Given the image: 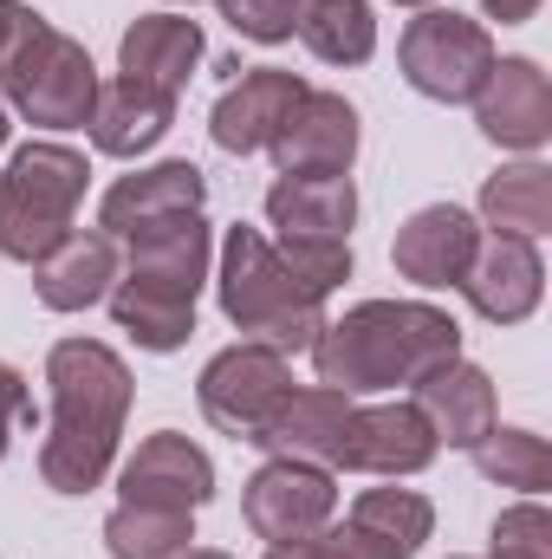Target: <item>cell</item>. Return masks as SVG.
I'll return each instance as SVG.
<instances>
[{"mask_svg": "<svg viewBox=\"0 0 552 559\" xmlns=\"http://www.w3.org/2000/svg\"><path fill=\"white\" fill-rule=\"evenodd\" d=\"M494 33L455 7H422L397 39V72L429 105H475V92L494 72Z\"/></svg>", "mask_w": 552, "mask_h": 559, "instance_id": "obj_7", "label": "cell"}, {"mask_svg": "<svg viewBox=\"0 0 552 559\" xmlns=\"http://www.w3.org/2000/svg\"><path fill=\"white\" fill-rule=\"evenodd\" d=\"M292 391V358L261 345V338H241L228 352H215L195 378V404L202 417L215 423L221 436L235 442H261V429L274 423V411Z\"/></svg>", "mask_w": 552, "mask_h": 559, "instance_id": "obj_8", "label": "cell"}, {"mask_svg": "<svg viewBox=\"0 0 552 559\" xmlns=\"http://www.w3.org/2000/svg\"><path fill=\"white\" fill-rule=\"evenodd\" d=\"M468 306L488 319V325H527L547 299V261H540V241H514V235H481L468 274H461Z\"/></svg>", "mask_w": 552, "mask_h": 559, "instance_id": "obj_17", "label": "cell"}, {"mask_svg": "<svg viewBox=\"0 0 552 559\" xmlns=\"http://www.w3.org/2000/svg\"><path fill=\"white\" fill-rule=\"evenodd\" d=\"M39 26H46V13H33L26 0H0V72L20 59V46H26Z\"/></svg>", "mask_w": 552, "mask_h": 559, "instance_id": "obj_33", "label": "cell"}, {"mask_svg": "<svg viewBox=\"0 0 552 559\" xmlns=\"http://www.w3.org/2000/svg\"><path fill=\"white\" fill-rule=\"evenodd\" d=\"M475 222L481 235H514V241H547L552 235V169L540 156H520V163H501L488 182H481V202H475Z\"/></svg>", "mask_w": 552, "mask_h": 559, "instance_id": "obj_24", "label": "cell"}, {"mask_svg": "<svg viewBox=\"0 0 552 559\" xmlns=\"http://www.w3.org/2000/svg\"><path fill=\"white\" fill-rule=\"evenodd\" d=\"M182 559H235V554H221V547H189Z\"/></svg>", "mask_w": 552, "mask_h": 559, "instance_id": "obj_36", "label": "cell"}, {"mask_svg": "<svg viewBox=\"0 0 552 559\" xmlns=\"http://www.w3.org/2000/svg\"><path fill=\"white\" fill-rule=\"evenodd\" d=\"M92 189V163L85 150L59 138L20 143L0 169V254L33 267L46 261L72 228H79V202Z\"/></svg>", "mask_w": 552, "mask_h": 559, "instance_id": "obj_5", "label": "cell"}, {"mask_svg": "<svg viewBox=\"0 0 552 559\" xmlns=\"http://www.w3.org/2000/svg\"><path fill=\"white\" fill-rule=\"evenodd\" d=\"M169 7H195V0H169Z\"/></svg>", "mask_w": 552, "mask_h": 559, "instance_id": "obj_39", "label": "cell"}, {"mask_svg": "<svg viewBox=\"0 0 552 559\" xmlns=\"http://www.w3.org/2000/svg\"><path fill=\"white\" fill-rule=\"evenodd\" d=\"M338 559H416L435 534V501L416 488H364L345 521L325 527Z\"/></svg>", "mask_w": 552, "mask_h": 559, "instance_id": "obj_15", "label": "cell"}, {"mask_svg": "<svg viewBox=\"0 0 552 559\" xmlns=\"http://www.w3.org/2000/svg\"><path fill=\"white\" fill-rule=\"evenodd\" d=\"M475 248H481L475 209H461V202H429V209H416L410 222L397 228L391 267L410 280V286H422V293H448V286H461Z\"/></svg>", "mask_w": 552, "mask_h": 559, "instance_id": "obj_16", "label": "cell"}, {"mask_svg": "<svg viewBox=\"0 0 552 559\" xmlns=\"http://www.w3.org/2000/svg\"><path fill=\"white\" fill-rule=\"evenodd\" d=\"M448 358H461V319L429 299H358L351 312L325 319V332L312 338L319 384L345 397L416 391Z\"/></svg>", "mask_w": 552, "mask_h": 559, "instance_id": "obj_2", "label": "cell"}, {"mask_svg": "<svg viewBox=\"0 0 552 559\" xmlns=\"http://www.w3.org/2000/svg\"><path fill=\"white\" fill-rule=\"evenodd\" d=\"M274 248H279V261L292 267V280H305L319 299H332L351 280V267H358L351 241H332V235H279Z\"/></svg>", "mask_w": 552, "mask_h": 559, "instance_id": "obj_29", "label": "cell"}, {"mask_svg": "<svg viewBox=\"0 0 552 559\" xmlns=\"http://www.w3.org/2000/svg\"><path fill=\"white\" fill-rule=\"evenodd\" d=\"M189 547H195V514H182V508L118 501L105 514V554L111 559H182Z\"/></svg>", "mask_w": 552, "mask_h": 559, "instance_id": "obj_27", "label": "cell"}, {"mask_svg": "<svg viewBox=\"0 0 552 559\" xmlns=\"http://www.w3.org/2000/svg\"><path fill=\"white\" fill-rule=\"evenodd\" d=\"M169 124H176V98L169 92L137 85V79H111V85H98V105L85 118V138H92L98 156L137 163V156H149L156 143L169 138Z\"/></svg>", "mask_w": 552, "mask_h": 559, "instance_id": "obj_22", "label": "cell"}, {"mask_svg": "<svg viewBox=\"0 0 552 559\" xmlns=\"http://www.w3.org/2000/svg\"><path fill=\"white\" fill-rule=\"evenodd\" d=\"M267 559H338V554H332V534L319 527V534H305V540H279V547H267Z\"/></svg>", "mask_w": 552, "mask_h": 559, "instance_id": "obj_34", "label": "cell"}, {"mask_svg": "<svg viewBox=\"0 0 552 559\" xmlns=\"http://www.w3.org/2000/svg\"><path fill=\"white\" fill-rule=\"evenodd\" d=\"M7 138H13V111L0 105V150H7Z\"/></svg>", "mask_w": 552, "mask_h": 559, "instance_id": "obj_37", "label": "cell"}, {"mask_svg": "<svg viewBox=\"0 0 552 559\" xmlns=\"http://www.w3.org/2000/svg\"><path fill=\"white\" fill-rule=\"evenodd\" d=\"M475 131L507 156H540L552 143V79L540 59L507 52L494 59L488 85L475 92Z\"/></svg>", "mask_w": 552, "mask_h": 559, "instance_id": "obj_11", "label": "cell"}, {"mask_svg": "<svg viewBox=\"0 0 552 559\" xmlns=\"http://www.w3.org/2000/svg\"><path fill=\"white\" fill-rule=\"evenodd\" d=\"M241 514L248 527L279 547V540H305L319 527L338 521V475L319 468V462H292V455H267L248 488H241Z\"/></svg>", "mask_w": 552, "mask_h": 559, "instance_id": "obj_9", "label": "cell"}, {"mask_svg": "<svg viewBox=\"0 0 552 559\" xmlns=\"http://www.w3.org/2000/svg\"><path fill=\"white\" fill-rule=\"evenodd\" d=\"M52 423L39 442V481L52 495H92L118 468L124 423H131V365L105 338H59L46 352Z\"/></svg>", "mask_w": 552, "mask_h": 559, "instance_id": "obj_1", "label": "cell"}, {"mask_svg": "<svg viewBox=\"0 0 552 559\" xmlns=\"http://www.w3.org/2000/svg\"><path fill=\"white\" fill-rule=\"evenodd\" d=\"M410 404L429 417V429H435V442H442V449H475V442L501 423L494 378H488L481 365H468V358L435 365V371L410 391Z\"/></svg>", "mask_w": 552, "mask_h": 559, "instance_id": "obj_20", "label": "cell"}, {"mask_svg": "<svg viewBox=\"0 0 552 559\" xmlns=\"http://www.w3.org/2000/svg\"><path fill=\"white\" fill-rule=\"evenodd\" d=\"M488 20H501V26H527L533 13H540V0H475Z\"/></svg>", "mask_w": 552, "mask_h": 559, "instance_id": "obj_35", "label": "cell"}, {"mask_svg": "<svg viewBox=\"0 0 552 559\" xmlns=\"http://www.w3.org/2000/svg\"><path fill=\"white\" fill-rule=\"evenodd\" d=\"M442 455L429 417L410 397H384V404H351L345 442L332 455V475H377V481H410Z\"/></svg>", "mask_w": 552, "mask_h": 559, "instance_id": "obj_10", "label": "cell"}, {"mask_svg": "<svg viewBox=\"0 0 552 559\" xmlns=\"http://www.w3.org/2000/svg\"><path fill=\"white\" fill-rule=\"evenodd\" d=\"M305 98V79L286 66H241V79H228V92L208 111V138L228 156H261L274 150L279 124L292 118V105Z\"/></svg>", "mask_w": 552, "mask_h": 559, "instance_id": "obj_14", "label": "cell"}, {"mask_svg": "<svg viewBox=\"0 0 552 559\" xmlns=\"http://www.w3.org/2000/svg\"><path fill=\"white\" fill-rule=\"evenodd\" d=\"M351 404H358V397H345V391H332V384H292L254 449L332 468V455H338V442H345V423H351Z\"/></svg>", "mask_w": 552, "mask_h": 559, "instance_id": "obj_23", "label": "cell"}, {"mask_svg": "<svg viewBox=\"0 0 552 559\" xmlns=\"http://www.w3.org/2000/svg\"><path fill=\"white\" fill-rule=\"evenodd\" d=\"M358 143H364L358 105H351L345 92H319V85H305V98H299L292 118L279 124V138H274L267 156H274L279 176H351Z\"/></svg>", "mask_w": 552, "mask_h": 559, "instance_id": "obj_12", "label": "cell"}, {"mask_svg": "<svg viewBox=\"0 0 552 559\" xmlns=\"http://www.w3.org/2000/svg\"><path fill=\"white\" fill-rule=\"evenodd\" d=\"M221 7V20L241 33V39H254V46H286L292 33H299V7L305 0H215Z\"/></svg>", "mask_w": 552, "mask_h": 559, "instance_id": "obj_31", "label": "cell"}, {"mask_svg": "<svg viewBox=\"0 0 552 559\" xmlns=\"http://www.w3.org/2000/svg\"><path fill=\"white\" fill-rule=\"evenodd\" d=\"M299 39L325 66H364L377 52V13H371V0H305Z\"/></svg>", "mask_w": 552, "mask_h": 559, "instance_id": "obj_26", "label": "cell"}, {"mask_svg": "<svg viewBox=\"0 0 552 559\" xmlns=\"http://www.w3.org/2000/svg\"><path fill=\"white\" fill-rule=\"evenodd\" d=\"M118 501H143V508H208L215 501V462L202 442H189L182 429H156L118 462Z\"/></svg>", "mask_w": 552, "mask_h": 559, "instance_id": "obj_13", "label": "cell"}, {"mask_svg": "<svg viewBox=\"0 0 552 559\" xmlns=\"http://www.w3.org/2000/svg\"><path fill=\"white\" fill-rule=\"evenodd\" d=\"M118 241L105 228H72L46 261H33V293L46 312H92L118 286Z\"/></svg>", "mask_w": 552, "mask_h": 559, "instance_id": "obj_21", "label": "cell"}, {"mask_svg": "<svg viewBox=\"0 0 552 559\" xmlns=\"http://www.w3.org/2000/svg\"><path fill=\"white\" fill-rule=\"evenodd\" d=\"M202 59H208V33L189 13H137L118 39V79L156 85L169 98H182V85L195 79Z\"/></svg>", "mask_w": 552, "mask_h": 559, "instance_id": "obj_19", "label": "cell"}, {"mask_svg": "<svg viewBox=\"0 0 552 559\" xmlns=\"http://www.w3.org/2000/svg\"><path fill=\"white\" fill-rule=\"evenodd\" d=\"M488 559H552V514L540 495H527V501H514V508L494 514Z\"/></svg>", "mask_w": 552, "mask_h": 559, "instance_id": "obj_30", "label": "cell"}, {"mask_svg": "<svg viewBox=\"0 0 552 559\" xmlns=\"http://www.w3.org/2000/svg\"><path fill=\"white\" fill-rule=\"evenodd\" d=\"M98 85L105 79H98L92 52L72 33L39 26L20 46V59L0 72V105L33 131H85V118L98 105Z\"/></svg>", "mask_w": 552, "mask_h": 559, "instance_id": "obj_6", "label": "cell"}, {"mask_svg": "<svg viewBox=\"0 0 552 559\" xmlns=\"http://www.w3.org/2000/svg\"><path fill=\"white\" fill-rule=\"evenodd\" d=\"M468 455H475L481 481H494V488H514V495H547V488H552V449H547V436H540V429L494 423Z\"/></svg>", "mask_w": 552, "mask_h": 559, "instance_id": "obj_28", "label": "cell"}, {"mask_svg": "<svg viewBox=\"0 0 552 559\" xmlns=\"http://www.w3.org/2000/svg\"><path fill=\"white\" fill-rule=\"evenodd\" d=\"M455 559H461V554H455Z\"/></svg>", "mask_w": 552, "mask_h": 559, "instance_id": "obj_40", "label": "cell"}, {"mask_svg": "<svg viewBox=\"0 0 552 559\" xmlns=\"http://www.w3.org/2000/svg\"><path fill=\"white\" fill-rule=\"evenodd\" d=\"M208 209V176L189 163V156H169V163H149L137 176H118L98 202V228L111 241H131L143 228L169 222V215H195Z\"/></svg>", "mask_w": 552, "mask_h": 559, "instance_id": "obj_18", "label": "cell"}, {"mask_svg": "<svg viewBox=\"0 0 552 559\" xmlns=\"http://www.w3.org/2000/svg\"><path fill=\"white\" fill-rule=\"evenodd\" d=\"M118 286L105 293L111 325L137 345V352H182L195 338V299L215 274V228L208 215H169L156 228H143L131 241H118Z\"/></svg>", "mask_w": 552, "mask_h": 559, "instance_id": "obj_3", "label": "cell"}, {"mask_svg": "<svg viewBox=\"0 0 552 559\" xmlns=\"http://www.w3.org/2000/svg\"><path fill=\"white\" fill-rule=\"evenodd\" d=\"M33 423V391H26V378L0 358V462H7V449H13V436Z\"/></svg>", "mask_w": 552, "mask_h": 559, "instance_id": "obj_32", "label": "cell"}, {"mask_svg": "<svg viewBox=\"0 0 552 559\" xmlns=\"http://www.w3.org/2000/svg\"><path fill=\"white\" fill-rule=\"evenodd\" d=\"M267 222H274L279 235L351 241V228H358V182L351 176H274Z\"/></svg>", "mask_w": 552, "mask_h": 559, "instance_id": "obj_25", "label": "cell"}, {"mask_svg": "<svg viewBox=\"0 0 552 559\" xmlns=\"http://www.w3.org/2000/svg\"><path fill=\"white\" fill-rule=\"evenodd\" d=\"M397 7H416V13H422V7H435V0H397Z\"/></svg>", "mask_w": 552, "mask_h": 559, "instance_id": "obj_38", "label": "cell"}, {"mask_svg": "<svg viewBox=\"0 0 552 559\" xmlns=\"http://www.w3.org/2000/svg\"><path fill=\"white\" fill-rule=\"evenodd\" d=\"M215 299H221V319L235 325V332H248V338H261V345H274V352H312V338L325 332V299L305 286V280H292V267L279 261V248L261 235V228H248V222H235L221 241H215Z\"/></svg>", "mask_w": 552, "mask_h": 559, "instance_id": "obj_4", "label": "cell"}]
</instances>
